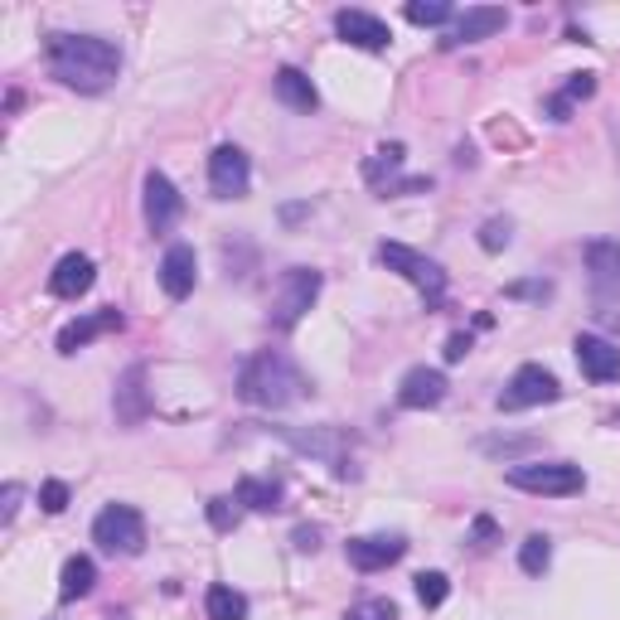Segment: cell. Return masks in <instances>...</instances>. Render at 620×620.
<instances>
[{
    "label": "cell",
    "mask_w": 620,
    "mask_h": 620,
    "mask_svg": "<svg viewBox=\"0 0 620 620\" xmlns=\"http://www.w3.org/2000/svg\"><path fill=\"white\" fill-rule=\"evenodd\" d=\"M446 596H451V582H446V572H422V576H417V601L427 606V611H437Z\"/></svg>",
    "instance_id": "83f0119b"
},
{
    "label": "cell",
    "mask_w": 620,
    "mask_h": 620,
    "mask_svg": "<svg viewBox=\"0 0 620 620\" xmlns=\"http://www.w3.org/2000/svg\"><path fill=\"white\" fill-rule=\"evenodd\" d=\"M596 93V78H592V73H572V83H568V88H562V97H568V102H576V97H582V102H586V97H592Z\"/></svg>",
    "instance_id": "d6a6232c"
},
{
    "label": "cell",
    "mask_w": 620,
    "mask_h": 620,
    "mask_svg": "<svg viewBox=\"0 0 620 620\" xmlns=\"http://www.w3.org/2000/svg\"><path fill=\"white\" fill-rule=\"evenodd\" d=\"M335 35H340L344 45L368 49V53H384L393 45V29L378 15H368V10H340V15H335Z\"/></svg>",
    "instance_id": "8fae6325"
},
{
    "label": "cell",
    "mask_w": 620,
    "mask_h": 620,
    "mask_svg": "<svg viewBox=\"0 0 620 620\" xmlns=\"http://www.w3.org/2000/svg\"><path fill=\"white\" fill-rule=\"evenodd\" d=\"M378 263H384L388 271H398L402 281H412V287L422 291V301H427V306H441V296H446V271H441V263L422 257L417 247H408V243H384V247H378Z\"/></svg>",
    "instance_id": "52a82bcc"
},
{
    "label": "cell",
    "mask_w": 620,
    "mask_h": 620,
    "mask_svg": "<svg viewBox=\"0 0 620 620\" xmlns=\"http://www.w3.org/2000/svg\"><path fill=\"white\" fill-rule=\"evenodd\" d=\"M558 398H562L558 378L543 364H524V368H514V378H509L504 393H499V412H528V408H543V402H558Z\"/></svg>",
    "instance_id": "ba28073f"
},
{
    "label": "cell",
    "mask_w": 620,
    "mask_h": 620,
    "mask_svg": "<svg viewBox=\"0 0 620 620\" xmlns=\"http://www.w3.org/2000/svg\"><path fill=\"white\" fill-rule=\"evenodd\" d=\"M504 481L514 489H524V495H552V499L582 495L586 489L582 465H572V461H519V465H509Z\"/></svg>",
    "instance_id": "5b68a950"
},
{
    "label": "cell",
    "mask_w": 620,
    "mask_h": 620,
    "mask_svg": "<svg viewBox=\"0 0 620 620\" xmlns=\"http://www.w3.org/2000/svg\"><path fill=\"white\" fill-rule=\"evenodd\" d=\"M402 15L412 20V25H446V20H455V10L446 5V0H412L408 10H402Z\"/></svg>",
    "instance_id": "4316f807"
},
{
    "label": "cell",
    "mask_w": 620,
    "mask_h": 620,
    "mask_svg": "<svg viewBox=\"0 0 620 620\" xmlns=\"http://www.w3.org/2000/svg\"><path fill=\"white\" fill-rule=\"evenodd\" d=\"M576 364H582V374L592 378V384H616L620 378V350L611 340H601V335H576Z\"/></svg>",
    "instance_id": "2e32d148"
},
{
    "label": "cell",
    "mask_w": 620,
    "mask_h": 620,
    "mask_svg": "<svg viewBox=\"0 0 620 620\" xmlns=\"http://www.w3.org/2000/svg\"><path fill=\"white\" fill-rule=\"evenodd\" d=\"M112 408H117V422L122 427H141V422L150 417V393H146V364H132L122 374V384H117V398H112Z\"/></svg>",
    "instance_id": "e0dca14e"
},
{
    "label": "cell",
    "mask_w": 620,
    "mask_h": 620,
    "mask_svg": "<svg viewBox=\"0 0 620 620\" xmlns=\"http://www.w3.org/2000/svg\"><path fill=\"white\" fill-rule=\"evenodd\" d=\"M465 354H471V335H465V330H455L451 340H446V364H461Z\"/></svg>",
    "instance_id": "836d02e7"
},
{
    "label": "cell",
    "mask_w": 620,
    "mask_h": 620,
    "mask_svg": "<svg viewBox=\"0 0 620 620\" xmlns=\"http://www.w3.org/2000/svg\"><path fill=\"white\" fill-rule=\"evenodd\" d=\"M199 281V257H194L190 243H170L166 257H160V287H166L170 301H184Z\"/></svg>",
    "instance_id": "9a60e30c"
},
{
    "label": "cell",
    "mask_w": 620,
    "mask_h": 620,
    "mask_svg": "<svg viewBox=\"0 0 620 620\" xmlns=\"http://www.w3.org/2000/svg\"><path fill=\"white\" fill-rule=\"evenodd\" d=\"M141 209H146V228H150V233H170V228L180 223L184 199H180L175 184H170V175L150 170V175H146V199H141Z\"/></svg>",
    "instance_id": "30bf717a"
},
{
    "label": "cell",
    "mask_w": 620,
    "mask_h": 620,
    "mask_svg": "<svg viewBox=\"0 0 620 620\" xmlns=\"http://www.w3.org/2000/svg\"><path fill=\"white\" fill-rule=\"evenodd\" d=\"M277 437L291 446V451L311 455V461H325L335 475H354V437L344 427H277Z\"/></svg>",
    "instance_id": "3957f363"
},
{
    "label": "cell",
    "mask_w": 620,
    "mask_h": 620,
    "mask_svg": "<svg viewBox=\"0 0 620 620\" xmlns=\"http://www.w3.org/2000/svg\"><path fill=\"white\" fill-rule=\"evenodd\" d=\"M49 73L63 88L107 93L122 73V49L102 35H49Z\"/></svg>",
    "instance_id": "6da1fadb"
},
{
    "label": "cell",
    "mask_w": 620,
    "mask_h": 620,
    "mask_svg": "<svg viewBox=\"0 0 620 620\" xmlns=\"http://www.w3.org/2000/svg\"><path fill=\"white\" fill-rule=\"evenodd\" d=\"M291 543H296L301 552H315V548H320V528H306V524H301L296 533H291Z\"/></svg>",
    "instance_id": "d590c367"
},
{
    "label": "cell",
    "mask_w": 620,
    "mask_h": 620,
    "mask_svg": "<svg viewBox=\"0 0 620 620\" xmlns=\"http://www.w3.org/2000/svg\"><path fill=\"white\" fill-rule=\"evenodd\" d=\"M15 504H20V485H5V524L15 519Z\"/></svg>",
    "instance_id": "60d3db41"
},
{
    "label": "cell",
    "mask_w": 620,
    "mask_h": 620,
    "mask_svg": "<svg viewBox=\"0 0 620 620\" xmlns=\"http://www.w3.org/2000/svg\"><path fill=\"white\" fill-rule=\"evenodd\" d=\"M209 524L219 533L233 528L238 524V499H209Z\"/></svg>",
    "instance_id": "1f68e13d"
},
{
    "label": "cell",
    "mask_w": 620,
    "mask_h": 620,
    "mask_svg": "<svg viewBox=\"0 0 620 620\" xmlns=\"http://www.w3.org/2000/svg\"><path fill=\"white\" fill-rule=\"evenodd\" d=\"M93 543L102 552H112V558H136V552L146 548V519H141V509L107 504L102 514L93 519Z\"/></svg>",
    "instance_id": "8992f818"
},
{
    "label": "cell",
    "mask_w": 620,
    "mask_h": 620,
    "mask_svg": "<svg viewBox=\"0 0 620 620\" xmlns=\"http://www.w3.org/2000/svg\"><path fill=\"white\" fill-rule=\"evenodd\" d=\"M548 291H552L548 281H514V287H509L504 296H538V301H543V296H548Z\"/></svg>",
    "instance_id": "e575fe53"
},
{
    "label": "cell",
    "mask_w": 620,
    "mask_h": 620,
    "mask_svg": "<svg viewBox=\"0 0 620 620\" xmlns=\"http://www.w3.org/2000/svg\"><path fill=\"white\" fill-rule=\"evenodd\" d=\"M233 499L243 509H253V514H271V509H281V481H257V475H243Z\"/></svg>",
    "instance_id": "603a6c76"
},
{
    "label": "cell",
    "mask_w": 620,
    "mask_h": 620,
    "mask_svg": "<svg viewBox=\"0 0 620 620\" xmlns=\"http://www.w3.org/2000/svg\"><path fill=\"white\" fill-rule=\"evenodd\" d=\"M504 25H509L504 5H465L461 15H455L451 35H446L441 45H446V49H455V45H481V39L499 35V29H504Z\"/></svg>",
    "instance_id": "7c38bea8"
},
{
    "label": "cell",
    "mask_w": 620,
    "mask_h": 620,
    "mask_svg": "<svg viewBox=\"0 0 620 620\" xmlns=\"http://www.w3.org/2000/svg\"><path fill=\"white\" fill-rule=\"evenodd\" d=\"M247 184H253L247 150L233 146V141H223V146L209 156V190H214V199H243Z\"/></svg>",
    "instance_id": "9c48e42d"
},
{
    "label": "cell",
    "mask_w": 620,
    "mask_h": 620,
    "mask_svg": "<svg viewBox=\"0 0 620 620\" xmlns=\"http://www.w3.org/2000/svg\"><path fill=\"white\" fill-rule=\"evenodd\" d=\"M93 281H97L93 257L88 253H69V257H59V267H53L49 291L53 296H63V301H78L83 291H93Z\"/></svg>",
    "instance_id": "ffe728a7"
},
{
    "label": "cell",
    "mask_w": 620,
    "mask_h": 620,
    "mask_svg": "<svg viewBox=\"0 0 620 620\" xmlns=\"http://www.w3.org/2000/svg\"><path fill=\"white\" fill-rule=\"evenodd\" d=\"M204 606H209V620H247V596L233 592V586H209V596H204Z\"/></svg>",
    "instance_id": "d4e9b609"
},
{
    "label": "cell",
    "mask_w": 620,
    "mask_h": 620,
    "mask_svg": "<svg viewBox=\"0 0 620 620\" xmlns=\"http://www.w3.org/2000/svg\"><path fill=\"white\" fill-rule=\"evenodd\" d=\"M548 112H552V122H568V112H572V102H568V97H548Z\"/></svg>",
    "instance_id": "f35d334b"
},
{
    "label": "cell",
    "mask_w": 620,
    "mask_h": 620,
    "mask_svg": "<svg viewBox=\"0 0 620 620\" xmlns=\"http://www.w3.org/2000/svg\"><path fill=\"white\" fill-rule=\"evenodd\" d=\"M485 451H489V455H504V451H528V441H524V437H519V441H514V437H509V441H485Z\"/></svg>",
    "instance_id": "74e56055"
},
{
    "label": "cell",
    "mask_w": 620,
    "mask_h": 620,
    "mask_svg": "<svg viewBox=\"0 0 620 620\" xmlns=\"http://www.w3.org/2000/svg\"><path fill=\"white\" fill-rule=\"evenodd\" d=\"M586 277L601 296H620V243L616 238H592L586 243Z\"/></svg>",
    "instance_id": "ac0fdd59"
},
{
    "label": "cell",
    "mask_w": 620,
    "mask_h": 620,
    "mask_svg": "<svg viewBox=\"0 0 620 620\" xmlns=\"http://www.w3.org/2000/svg\"><path fill=\"white\" fill-rule=\"evenodd\" d=\"M344 552H350V568L358 572H384L408 552V538L402 533H368V538H354Z\"/></svg>",
    "instance_id": "4fadbf2b"
},
{
    "label": "cell",
    "mask_w": 620,
    "mask_h": 620,
    "mask_svg": "<svg viewBox=\"0 0 620 620\" xmlns=\"http://www.w3.org/2000/svg\"><path fill=\"white\" fill-rule=\"evenodd\" d=\"M548 562H552V538L548 533H528L524 548H519V568H524L528 576H543L548 572Z\"/></svg>",
    "instance_id": "484cf974"
},
{
    "label": "cell",
    "mask_w": 620,
    "mask_h": 620,
    "mask_svg": "<svg viewBox=\"0 0 620 620\" xmlns=\"http://www.w3.org/2000/svg\"><path fill=\"white\" fill-rule=\"evenodd\" d=\"M481 247H485V253H499V247H509V219H485V223H481Z\"/></svg>",
    "instance_id": "4dcf8cb0"
},
{
    "label": "cell",
    "mask_w": 620,
    "mask_h": 620,
    "mask_svg": "<svg viewBox=\"0 0 620 620\" xmlns=\"http://www.w3.org/2000/svg\"><path fill=\"white\" fill-rule=\"evenodd\" d=\"M238 398L247 408H267V412H281L291 402L311 398V378L296 368V358L281 354V350H263L243 364L238 374Z\"/></svg>",
    "instance_id": "7a4b0ae2"
},
{
    "label": "cell",
    "mask_w": 620,
    "mask_h": 620,
    "mask_svg": "<svg viewBox=\"0 0 620 620\" xmlns=\"http://www.w3.org/2000/svg\"><path fill=\"white\" fill-rule=\"evenodd\" d=\"M271 93L281 97V102L291 107V112H315V107H320V93H315V83L306 78V73L301 69H277V78H271Z\"/></svg>",
    "instance_id": "44dd1931"
},
{
    "label": "cell",
    "mask_w": 620,
    "mask_h": 620,
    "mask_svg": "<svg viewBox=\"0 0 620 620\" xmlns=\"http://www.w3.org/2000/svg\"><path fill=\"white\" fill-rule=\"evenodd\" d=\"M107 330H122V311H97V315H78V320H69L59 330V354H78L88 350L97 335Z\"/></svg>",
    "instance_id": "d6986e66"
},
{
    "label": "cell",
    "mask_w": 620,
    "mask_h": 620,
    "mask_svg": "<svg viewBox=\"0 0 620 620\" xmlns=\"http://www.w3.org/2000/svg\"><path fill=\"white\" fill-rule=\"evenodd\" d=\"M325 277L315 267H291L281 271L277 291H271V330H296L301 315H306L315 301H320Z\"/></svg>",
    "instance_id": "277c9868"
},
{
    "label": "cell",
    "mask_w": 620,
    "mask_h": 620,
    "mask_svg": "<svg viewBox=\"0 0 620 620\" xmlns=\"http://www.w3.org/2000/svg\"><path fill=\"white\" fill-rule=\"evenodd\" d=\"M441 398H446V374H441V368L417 364V368H408V374H402V384H398V408L427 412V408H437Z\"/></svg>",
    "instance_id": "5bb4252c"
},
{
    "label": "cell",
    "mask_w": 620,
    "mask_h": 620,
    "mask_svg": "<svg viewBox=\"0 0 620 620\" xmlns=\"http://www.w3.org/2000/svg\"><path fill=\"white\" fill-rule=\"evenodd\" d=\"M344 620H398V606L388 596H368V601H354Z\"/></svg>",
    "instance_id": "f1b7e54d"
},
{
    "label": "cell",
    "mask_w": 620,
    "mask_h": 620,
    "mask_svg": "<svg viewBox=\"0 0 620 620\" xmlns=\"http://www.w3.org/2000/svg\"><path fill=\"white\" fill-rule=\"evenodd\" d=\"M306 214H311V204H287V209H281V219H287V223H301Z\"/></svg>",
    "instance_id": "ab89813d"
},
{
    "label": "cell",
    "mask_w": 620,
    "mask_h": 620,
    "mask_svg": "<svg viewBox=\"0 0 620 620\" xmlns=\"http://www.w3.org/2000/svg\"><path fill=\"white\" fill-rule=\"evenodd\" d=\"M402 160H408V150H402L398 141H388V146H378L374 156L364 160V180L374 184V190H393V175L402 170Z\"/></svg>",
    "instance_id": "7402d4cb"
},
{
    "label": "cell",
    "mask_w": 620,
    "mask_h": 620,
    "mask_svg": "<svg viewBox=\"0 0 620 620\" xmlns=\"http://www.w3.org/2000/svg\"><path fill=\"white\" fill-rule=\"evenodd\" d=\"M39 509H45V514H63V509H69V485H63V481L39 485Z\"/></svg>",
    "instance_id": "f546056e"
},
{
    "label": "cell",
    "mask_w": 620,
    "mask_h": 620,
    "mask_svg": "<svg viewBox=\"0 0 620 620\" xmlns=\"http://www.w3.org/2000/svg\"><path fill=\"white\" fill-rule=\"evenodd\" d=\"M93 586H97V562L93 558H83V552H78V558L63 562V576H59V596H63V601H78V596H88Z\"/></svg>",
    "instance_id": "cb8c5ba5"
},
{
    "label": "cell",
    "mask_w": 620,
    "mask_h": 620,
    "mask_svg": "<svg viewBox=\"0 0 620 620\" xmlns=\"http://www.w3.org/2000/svg\"><path fill=\"white\" fill-rule=\"evenodd\" d=\"M471 533H475V548H489V543H495V519H485V514H481Z\"/></svg>",
    "instance_id": "8d00e7d4"
}]
</instances>
